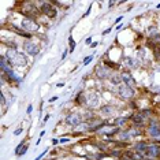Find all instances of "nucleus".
Instances as JSON below:
<instances>
[{
  "label": "nucleus",
  "mask_w": 160,
  "mask_h": 160,
  "mask_svg": "<svg viewBox=\"0 0 160 160\" xmlns=\"http://www.w3.org/2000/svg\"><path fill=\"white\" fill-rule=\"evenodd\" d=\"M142 155H144V158H148V159H153V160L158 159L160 158V147L156 144L148 145V148L145 149V152H142Z\"/></svg>",
  "instance_id": "nucleus-1"
},
{
  "label": "nucleus",
  "mask_w": 160,
  "mask_h": 160,
  "mask_svg": "<svg viewBox=\"0 0 160 160\" xmlns=\"http://www.w3.org/2000/svg\"><path fill=\"white\" fill-rule=\"evenodd\" d=\"M22 28L28 32V33L32 34L33 32H37L40 26H38V23L36 22L34 19H32V18H25V19L22 21Z\"/></svg>",
  "instance_id": "nucleus-2"
},
{
  "label": "nucleus",
  "mask_w": 160,
  "mask_h": 160,
  "mask_svg": "<svg viewBox=\"0 0 160 160\" xmlns=\"http://www.w3.org/2000/svg\"><path fill=\"white\" fill-rule=\"evenodd\" d=\"M40 11L42 14H45L48 18H55L56 17V8L53 7V4H51L48 2H44L41 3V8H40Z\"/></svg>",
  "instance_id": "nucleus-3"
},
{
  "label": "nucleus",
  "mask_w": 160,
  "mask_h": 160,
  "mask_svg": "<svg viewBox=\"0 0 160 160\" xmlns=\"http://www.w3.org/2000/svg\"><path fill=\"white\" fill-rule=\"evenodd\" d=\"M10 63H11L12 66H17V67H25L28 64V59H26V56H25L23 53L17 52V55L10 60Z\"/></svg>",
  "instance_id": "nucleus-4"
},
{
  "label": "nucleus",
  "mask_w": 160,
  "mask_h": 160,
  "mask_svg": "<svg viewBox=\"0 0 160 160\" xmlns=\"http://www.w3.org/2000/svg\"><path fill=\"white\" fill-rule=\"evenodd\" d=\"M83 101L86 103V105L90 108L96 107L97 104H99V94L94 93V92H90L88 94H85V97H83Z\"/></svg>",
  "instance_id": "nucleus-5"
},
{
  "label": "nucleus",
  "mask_w": 160,
  "mask_h": 160,
  "mask_svg": "<svg viewBox=\"0 0 160 160\" xmlns=\"http://www.w3.org/2000/svg\"><path fill=\"white\" fill-rule=\"evenodd\" d=\"M23 48L26 51V53H29V55H32V56H36L40 52V45L33 41H26L23 44Z\"/></svg>",
  "instance_id": "nucleus-6"
},
{
  "label": "nucleus",
  "mask_w": 160,
  "mask_h": 160,
  "mask_svg": "<svg viewBox=\"0 0 160 160\" xmlns=\"http://www.w3.org/2000/svg\"><path fill=\"white\" fill-rule=\"evenodd\" d=\"M119 96L122 97L123 100H132L133 96H134V90L133 88H130V86H119Z\"/></svg>",
  "instance_id": "nucleus-7"
},
{
  "label": "nucleus",
  "mask_w": 160,
  "mask_h": 160,
  "mask_svg": "<svg viewBox=\"0 0 160 160\" xmlns=\"http://www.w3.org/2000/svg\"><path fill=\"white\" fill-rule=\"evenodd\" d=\"M81 122H82L81 115H79V114H75V112H74V114L67 115V118H66V123H67L68 126H72V127L81 125Z\"/></svg>",
  "instance_id": "nucleus-8"
},
{
  "label": "nucleus",
  "mask_w": 160,
  "mask_h": 160,
  "mask_svg": "<svg viewBox=\"0 0 160 160\" xmlns=\"http://www.w3.org/2000/svg\"><path fill=\"white\" fill-rule=\"evenodd\" d=\"M122 81L126 83V86H130V88H134L136 86V81H134L133 75L129 74V72H122Z\"/></svg>",
  "instance_id": "nucleus-9"
},
{
  "label": "nucleus",
  "mask_w": 160,
  "mask_h": 160,
  "mask_svg": "<svg viewBox=\"0 0 160 160\" xmlns=\"http://www.w3.org/2000/svg\"><path fill=\"white\" fill-rule=\"evenodd\" d=\"M96 75L99 78H107L110 75V70H108V67L105 64H101V66L96 67Z\"/></svg>",
  "instance_id": "nucleus-10"
},
{
  "label": "nucleus",
  "mask_w": 160,
  "mask_h": 160,
  "mask_svg": "<svg viewBox=\"0 0 160 160\" xmlns=\"http://www.w3.org/2000/svg\"><path fill=\"white\" fill-rule=\"evenodd\" d=\"M148 133H149V136H151V137L159 138V136H160V127L156 125L155 122H151V126H149V129H148Z\"/></svg>",
  "instance_id": "nucleus-11"
},
{
  "label": "nucleus",
  "mask_w": 160,
  "mask_h": 160,
  "mask_svg": "<svg viewBox=\"0 0 160 160\" xmlns=\"http://www.w3.org/2000/svg\"><path fill=\"white\" fill-rule=\"evenodd\" d=\"M6 75H7V78H8V81H10V82H17V83H18V82L22 81V78L18 77V75H17L12 70H8V71L6 72Z\"/></svg>",
  "instance_id": "nucleus-12"
},
{
  "label": "nucleus",
  "mask_w": 160,
  "mask_h": 160,
  "mask_svg": "<svg viewBox=\"0 0 160 160\" xmlns=\"http://www.w3.org/2000/svg\"><path fill=\"white\" fill-rule=\"evenodd\" d=\"M10 28H11L12 30H14V32H15V33H17V34H19V36H23V37H28V38H29V37H30V36H32L30 33H26V32H23L22 29H21V28H18V26H15V25H10Z\"/></svg>",
  "instance_id": "nucleus-13"
},
{
  "label": "nucleus",
  "mask_w": 160,
  "mask_h": 160,
  "mask_svg": "<svg viewBox=\"0 0 160 160\" xmlns=\"http://www.w3.org/2000/svg\"><path fill=\"white\" fill-rule=\"evenodd\" d=\"M144 119H145V116H144L142 114H136V115L132 116V121L136 123V125H142V123H144Z\"/></svg>",
  "instance_id": "nucleus-14"
},
{
  "label": "nucleus",
  "mask_w": 160,
  "mask_h": 160,
  "mask_svg": "<svg viewBox=\"0 0 160 160\" xmlns=\"http://www.w3.org/2000/svg\"><path fill=\"white\" fill-rule=\"evenodd\" d=\"M114 112H115V110L111 105H105V107L101 108V114H104V115H112Z\"/></svg>",
  "instance_id": "nucleus-15"
},
{
  "label": "nucleus",
  "mask_w": 160,
  "mask_h": 160,
  "mask_svg": "<svg viewBox=\"0 0 160 160\" xmlns=\"http://www.w3.org/2000/svg\"><path fill=\"white\" fill-rule=\"evenodd\" d=\"M111 81L115 83V85H119V83L122 82V77H119V75H115V77H111Z\"/></svg>",
  "instance_id": "nucleus-16"
},
{
  "label": "nucleus",
  "mask_w": 160,
  "mask_h": 160,
  "mask_svg": "<svg viewBox=\"0 0 160 160\" xmlns=\"http://www.w3.org/2000/svg\"><path fill=\"white\" fill-rule=\"evenodd\" d=\"M68 42H70V52H72V51L75 49V42H74V40H72L71 36L68 37Z\"/></svg>",
  "instance_id": "nucleus-17"
},
{
  "label": "nucleus",
  "mask_w": 160,
  "mask_h": 160,
  "mask_svg": "<svg viewBox=\"0 0 160 160\" xmlns=\"http://www.w3.org/2000/svg\"><path fill=\"white\" fill-rule=\"evenodd\" d=\"M26 151H28V145H23L22 149L19 151V153H18V155H25V153H26Z\"/></svg>",
  "instance_id": "nucleus-18"
},
{
  "label": "nucleus",
  "mask_w": 160,
  "mask_h": 160,
  "mask_svg": "<svg viewBox=\"0 0 160 160\" xmlns=\"http://www.w3.org/2000/svg\"><path fill=\"white\" fill-rule=\"evenodd\" d=\"M92 59H93V56H88V58H85V60H83V64H89L90 62H92Z\"/></svg>",
  "instance_id": "nucleus-19"
},
{
  "label": "nucleus",
  "mask_w": 160,
  "mask_h": 160,
  "mask_svg": "<svg viewBox=\"0 0 160 160\" xmlns=\"http://www.w3.org/2000/svg\"><path fill=\"white\" fill-rule=\"evenodd\" d=\"M126 121H127L126 118H121V121H119V119L116 121V125H123V123H126Z\"/></svg>",
  "instance_id": "nucleus-20"
},
{
  "label": "nucleus",
  "mask_w": 160,
  "mask_h": 160,
  "mask_svg": "<svg viewBox=\"0 0 160 160\" xmlns=\"http://www.w3.org/2000/svg\"><path fill=\"white\" fill-rule=\"evenodd\" d=\"M47 152H48V149H45V151H44V152H42V153H41V155H38V156H37V158H36L34 160H40V159H42V156H44V155L47 153Z\"/></svg>",
  "instance_id": "nucleus-21"
},
{
  "label": "nucleus",
  "mask_w": 160,
  "mask_h": 160,
  "mask_svg": "<svg viewBox=\"0 0 160 160\" xmlns=\"http://www.w3.org/2000/svg\"><path fill=\"white\" fill-rule=\"evenodd\" d=\"M21 133H22V127H19V129H17L15 132H14V134H15V136H19Z\"/></svg>",
  "instance_id": "nucleus-22"
},
{
  "label": "nucleus",
  "mask_w": 160,
  "mask_h": 160,
  "mask_svg": "<svg viewBox=\"0 0 160 160\" xmlns=\"http://www.w3.org/2000/svg\"><path fill=\"white\" fill-rule=\"evenodd\" d=\"M68 141H70V140H68V138H64V137H63V138H62V140L59 141V142H62V144H64V142H68Z\"/></svg>",
  "instance_id": "nucleus-23"
},
{
  "label": "nucleus",
  "mask_w": 160,
  "mask_h": 160,
  "mask_svg": "<svg viewBox=\"0 0 160 160\" xmlns=\"http://www.w3.org/2000/svg\"><path fill=\"white\" fill-rule=\"evenodd\" d=\"M32 111H33V105H29V107H28V111H26V112H28V114H30Z\"/></svg>",
  "instance_id": "nucleus-24"
},
{
  "label": "nucleus",
  "mask_w": 160,
  "mask_h": 160,
  "mask_svg": "<svg viewBox=\"0 0 160 160\" xmlns=\"http://www.w3.org/2000/svg\"><path fill=\"white\" fill-rule=\"evenodd\" d=\"M56 100H58V97H56V96H53V97H51V99H49L51 103H52V101H56Z\"/></svg>",
  "instance_id": "nucleus-25"
},
{
  "label": "nucleus",
  "mask_w": 160,
  "mask_h": 160,
  "mask_svg": "<svg viewBox=\"0 0 160 160\" xmlns=\"http://www.w3.org/2000/svg\"><path fill=\"white\" fill-rule=\"evenodd\" d=\"M122 19H123V17H119V18H116L115 23H119V21H122Z\"/></svg>",
  "instance_id": "nucleus-26"
},
{
  "label": "nucleus",
  "mask_w": 160,
  "mask_h": 160,
  "mask_svg": "<svg viewBox=\"0 0 160 160\" xmlns=\"http://www.w3.org/2000/svg\"><path fill=\"white\" fill-rule=\"evenodd\" d=\"M110 32H111V29H107V30H104V32H103V34L105 36V34H108V33H110Z\"/></svg>",
  "instance_id": "nucleus-27"
},
{
  "label": "nucleus",
  "mask_w": 160,
  "mask_h": 160,
  "mask_svg": "<svg viewBox=\"0 0 160 160\" xmlns=\"http://www.w3.org/2000/svg\"><path fill=\"white\" fill-rule=\"evenodd\" d=\"M99 45V42H93V44H90V47H92V48H94V47H97Z\"/></svg>",
  "instance_id": "nucleus-28"
},
{
  "label": "nucleus",
  "mask_w": 160,
  "mask_h": 160,
  "mask_svg": "<svg viewBox=\"0 0 160 160\" xmlns=\"http://www.w3.org/2000/svg\"><path fill=\"white\" fill-rule=\"evenodd\" d=\"M90 41H92V37H88V38H86V44H89Z\"/></svg>",
  "instance_id": "nucleus-29"
},
{
  "label": "nucleus",
  "mask_w": 160,
  "mask_h": 160,
  "mask_svg": "<svg viewBox=\"0 0 160 160\" xmlns=\"http://www.w3.org/2000/svg\"><path fill=\"white\" fill-rule=\"evenodd\" d=\"M58 142H59V141H58V140H52V144H53V145H56Z\"/></svg>",
  "instance_id": "nucleus-30"
},
{
  "label": "nucleus",
  "mask_w": 160,
  "mask_h": 160,
  "mask_svg": "<svg viewBox=\"0 0 160 160\" xmlns=\"http://www.w3.org/2000/svg\"><path fill=\"white\" fill-rule=\"evenodd\" d=\"M159 127H160V126H159Z\"/></svg>",
  "instance_id": "nucleus-31"
}]
</instances>
